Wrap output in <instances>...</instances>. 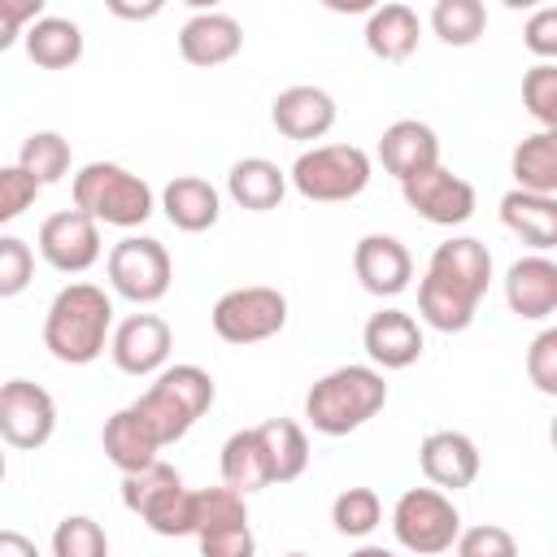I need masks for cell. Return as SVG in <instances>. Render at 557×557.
<instances>
[{
  "label": "cell",
  "instance_id": "cell-1",
  "mask_svg": "<svg viewBox=\"0 0 557 557\" xmlns=\"http://www.w3.org/2000/svg\"><path fill=\"white\" fill-rule=\"evenodd\" d=\"M492 283V252L483 239L474 235H453L444 239L431 261H426V274L418 283V313L426 326L453 335V331H466L474 322V309L483 300Z\"/></svg>",
  "mask_w": 557,
  "mask_h": 557
},
{
  "label": "cell",
  "instance_id": "cell-2",
  "mask_svg": "<svg viewBox=\"0 0 557 557\" xmlns=\"http://www.w3.org/2000/svg\"><path fill=\"white\" fill-rule=\"evenodd\" d=\"M113 331V300L96 283H70L44 313V348L61 366H91Z\"/></svg>",
  "mask_w": 557,
  "mask_h": 557
},
{
  "label": "cell",
  "instance_id": "cell-3",
  "mask_svg": "<svg viewBox=\"0 0 557 557\" xmlns=\"http://www.w3.org/2000/svg\"><path fill=\"white\" fill-rule=\"evenodd\" d=\"M387 405V383L370 366H339L322 374L305 396V418L322 435H348Z\"/></svg>",
  "mask_w": 557,
  "mask_h": 557
},
{
  "label": "cell",
  "instance_id": "cell-4",
  "mask_svg": "<svg viewBox=\"0 0 557 557\" xmlns=\"http://www.w3.org/2000/svg\"><path fill=\"white\" fill-rule=\"evenodd\" d=\"M213 405V374L200 366H165L152 387L135 400V413L152 426V435L165 444H178Z\"/></svg>",
  "mask_w": 557,
  "mask_h": 557
},
{
  "label": "cell",
  "instance_id": "cell-5",
  "mask_svg": "<svg viewBox=\"0 0 557 557\" xmlns=\"http://www.w3.org/2000/svg\"><path fill=\"white\" fill-rule=\"evenodd\" d=\"M70 191H74V209L87 213L96 226L104 222V226L131 231V226H144L152 218V187L113 161H87L74 174Z\"/></svg>",
  "mask_w": 557,
  "mask_h": 557
},
{
  "label": "cell",
  "instance_id": "cell-6",
  "mask_svg": "<svg viewBox=\"0 0 557 557\" xmlns=\"http://www.w3.org/2000/svg\"><path fill=\"white\" fill-rule=\"evenodd\" d=\"M122 505L131 513H139L148 522V531L157 535H191V509H196V492L183 487L178 470L165 461H152L139 474H122Z\"/></svg>",
  "mask_w": 557,
  "mask_h": 557
},
{
  "label": "cell",
  "instance_id": "cell-7",
  "mask_svg": "<svg viewBox=\"0 0 557 557\" xmlns=\"http://www.w3.org/2000/svg\"><path fill=\"white\" fill-rule=\"evenodd\" d=\"M287 178L305 200H318V205L352 200L370 183V157L357 144H318L296 157Z\"/></svg>",
  "mask_w": 557,
  "mask_h": 557
},
{
  "label": "cell",
  "instance_id": "cell-8",
  "mask_svg": "<svg viewBox=\"0 0 557 557\" xmlns=\"http://www.w3.org/2000/svg\"><path fill=\"white\" fill-rule=\"evenodd\" d=\"M392 531H396L400 548H409L418 557H435L457 544L461 513L440 487H409L392 509Z\"/></svg>",
  "mask_w": 557,
  "mask_h": 557
},
{
  "label": "cell",
  "instance_id": "cell-9",
  "mask_svg": "<svg viewBox=\"0 0 557 557\" xmlns=\"http://www.w3.org/2000/svg\"><path fill=\"white\" fill-rule=\"evenodd\" d=\"M191 535L200 557H252L257 540L248 527V505L231 487H200L191 509Z\"/></svg>",
  "mask_w": 557,
  "mask_h": 557
},
{
  "label": "cell",
  "instance_id": "cell-10",
  "mask_svg": "<svg viewBox=\"0 0 557 557\" xmlns=\"http://www.w3.org/2000/svg\"><path fill=\"white\" fill-rule=\"evenodd\" d=\"M109 283L117 296L135 300V305H157L165 292H170V278H174V265H170V252L161 239L152 235H126L109 248Z\"/></svg>",
  "mask_w": 557,
  "mask_h": 557
},
{
  "label": "cell",
  "instance_id": "cell-11",
  "mask_svg": "<svg viewBox=\"0 0 557 557\" xmlns=\"http://www.w3.org/2000/svg\"><path fill=\"white\" fill-rule=\"evenodd\" d=\"M209 322H213L218 339H226V344H261L287 326V296L278 287H261V283L235 287V292L218 296Z\"/></svg>",
  "mask_w": 557,
  "mask_h": 557
},
{
  "label": "cell",
  "instance_id": "cell-12",
  "mask_svg": "<svg viewBox=\"0 0 557 557\" xmlns=\"http://www.w3.org/2000/svg\"><path fill=\"white\" fill-rule=\"evenodd\" d=\"M57 431V400L48 396V387L30 383V379H9L0 383V440L35 453L52 440Z\"/></svg>",
  "mask_w": 557,
  "mask_h": 557
},
{
  "label": "cell",
  "instance_id": "cell-13",
  "mask_svg": "<svg viewBox=\"0 0 557 557\" xmlns=\"http://www.w3.org/2000/svg\"><path fill=\"white\" fill-rule=\"evenodd\" d=\"M400 196H405V205L418 218H426L435 226H461L474 213V187L461 174L444 170V165H431V170L405 178L400 183Z\"/></svg>",
  "mask_w": 557,
  "mask_h": 557
},
{
  "label": "cell",
  "instance_id": "cell-14",
  "mask_svg": "<svg viewBox=\"0 0 557 557\" xmlns=\"http://www.w3.org/2000/svg\"><path fill=\"white\" fill-rule=\"evenodd\" d=\"M39 257L61 274H83L100 261V226L78 209L52 213L39 226Z\"/></svg>",
  "mask_w": 557,
  "mask_h": 557
},
{
  "label": "cell",
  "instance_id": "cell-15",
  "mask_svg": "<svg viewBox=\"0 0 557 557\" xmlns=\"http://www.w3.org/2000/svg\"><path fill=\"white\" fill-rule=\"evenodd\" d=\"M174 348V335H170V322L157 318V313H131L113 335H109V352H113V366L122 374H161L165 370V357Z\"/></svg>",
  "mask_w": 557,
  "mask_h": 557
},
{
  "label": "cell",
  "instance_id": "cell-16",
  "mask_svg": "<svg viewBox=\"0 0 557 557\" xmlns=\"http://www.w3.org/2000/svg\"><path fill=\"white\" fill-rule=\"evenodd\" d=\"M352 270L370 296H400L413 278V257L396 235H361L352 248Z\"/></svg>",
  "mask_w": 557,
  "mask_h": 557
},
{
  "label": "cell",
  "instance_id": "cell-17",
  "mask_svg": "<svg viewBox=\"0 0 557 557\" xmlns=\"http://www.w3.org/2000/svg\"><path fill=\"white\" fill-rule=\"evenodd\" d=\"M361 344H366V357L374 366H383V370H405L426 348L422 326L405 309H379V313H370V322L361 331Z\"/></svg>",
  "mask_w": 557,
  "mask_h": 557
},
{
  "label": "cell",
  "instance_id": "cell-18",
  "mask_svg": "<svg viewBox=\"0 0 557 557\" xmlns=\"http://www.w3.org/2000/svg\"><path fill=\"white\" fill-rule=\"evenodd\" d=\"M270 122L287 139H322L335 126V100H331V91H322L313 83H296L274 96Z\"/></svg>",
  "mask_w": 557,
  "mask_h": 557
},
{
  "label": "cell",
  "instance_id": "cell-19",
  "mask_svg": "<svg viewBox=\"0 0 557 557\" xmlns=\"http://www.w3.org/2000/svg\"><path fill=\"white\" fill-rule=\"evenodd\" d=\"M418 461H422V474L448 492L470 487L479 479V448L466 431H431L418 448Z\"/></svg>",
  "mask_w": 557,
  "mask_h": 557
},
{
  "label": "cell",
  "instance_id": "cell-20",
  "mask_svg": "<svg viewBox=\"0 0 557 557\" xmlns=\"http://www.w3.org/2000/svg\"><path fill=\"white\" fill-rule=\"evenodd\" d=\"M379 161H383V170H387L392 178L405 183V178H413V174L440 165V139H435V131H431L426 122L400 117V122H392V126L383 131V139H379Z\"/></svg>",
  "mask_w": 557,
  "mask_h": 557
},
{
  "label": "cell",
  "instance_id": "cell-21",
  "mask_svg": "<svg viewBox=\"0 0 557 557\" xmlns=\"http://www.w3.org/2000/svg\"><path fill=\"white\" fill-rule=\"evenodd\" d=\"M505 300L518 318L540 322L557 309V265L548 257H518L505 270Z\"/></svg>",
  "mask_w": 557,
  "mask_h": 557
},
{
  "label": "cell",
  "instance_id": "cell-22",
  "mask_svg": "<svg viewBox=\"0 0 557 557\" xmlns=\"http://www.w3.org/2000/svg\"><path fill=\"white\" fill-rule=\"evenodd\" d=\"M244 48V30L231 13H196L178 30V52L187 65H222Z\"/></svg>",
  "mask_w": 557,
  "mask_h": 557
},
{
  "label": "cell",
  "instance_id": "cell-23",
  "mask_svg": "<svg viewBox=\"0 0 557 557\" xmlns=\"http://www.w3.org/2000/svg\"><path fill=\"white\" fill-rule=\"evenodd\" d=\"M100 444H104V457L122 470V474H139L157 461L161 453V440L152 435V426L135 413V405L117 409L113 418H104V431H100Z\"/></svg>",
  "mask_w": 557,
  "mask_h": 557
},
{
  "label": "cell",
  "instance_id": "cell-24",
  "mask_svg": "<svg viewBox=\"0 0 557 557\" xmlns=\"http://www.w3.org/2000/svg\"><path fill=\"white\" fill-rule=\"evenodd\" d=\"M161 209L170 218V226L187 231V235H200L218 222L222 213V200H218V187L209 178H196V174H178L165 183L161 191Z\"/></svg>",
  "mask_w": 557,
  "mask_h": 557
},
{
  "label": "cell",
  "instance_id": "cell-25",
  "mask_svg": "<svg viewBox=\"0 0 557 557\" xmlns=\"http://www.w3.org/2000/svg\"><path fill=\"white\" fill-rule=\"evenodd\" d=\"M500 222L522 239L531 244L540 257L557 244V200L553 196H531V191H505L500 196Z\"/></svg>",
  "mask_w": 557,
  "mask_h": 557
},
{
  "label": "cell",
  "instance_id": "cell-26",
  "mask_svg": "<svg viewBox=\"0 0 557 557\" xmlns=\"http://www.w3.org/2000/svg\"><path fill=\"white\" fill-rule=\"evenodd\" d=\"M226 191H231V200H235L239 209H248V213H270V209H278V200H283V191H287V174H283L274 161H265V157H244V161L231 165Z\"/></svg>",
  "mask_w": 557,
  "mask_h": 557
},
{
  "label": "cell",
  "instance_id": "cell-27",
  "mask_svg": "<svg viewBox=\"0 0 557 557\" xmlns=\"http://www.w3.org/2000/svg\"><path fill=\"white\" fill-rule=\"evenodd\" d=\"M22 44H26V57L39 70H70L83 57V30L70 17H52V13L30 22L22 30Z\"/></svg>",
  "mask_w": 557,
  "mask_h": 557
},
{
  "label": "cell",
  "instance_id": "cell-28",
  "mask_svg": "<svg viewBox=\"0 0 557 557\" xmlns=\"http://www.w3.org/2000/svg\"><path fill=\"white\" fill-rule=\"evenodd\" d=\"M270 457H265V444L257 435V426L248 431H235L226 444H222V487L248 496V492H261L270 487Z\"/></svg>",
  "mask_w": 557,
  "mask_h": 557
},
{
  "label": "cell",
  "instance_id": "cell-29",
  "mask_svg": "<svg viewBox=\"0 0 557 557\" xmlns=\"http://www.w3.org/2000/svg\"><path fill=\"white\" fill-rule=\"evenodd\" d=\"M366 48L379 57V61H409L413 48H418V13L409 4H383L370 13L366 22Z\"/></svg>",
  "mask_w": 557,
  "mask_h": 557
},
{
  "label": "cell",
  "instance_id": "cell-30",
  "mask_svg": "<svg viewBox=\"0 0 557 557\" xmlns=\"http://www.w3.org/2000/svg\"><path fill=\"white\" fill-rule=\"evenodd\" d=\"M513 178L518 191L531 196H553L557 191V135L553 131H535L513 148Z\"/></svg>",
  "mask_w": 557,
  "mask_h": 557
},
{
  "label": "cell",
  "instance_id": "cell-31",
  "mask_svg": "<svg viewBox=\"0 0 557 557\" xmlns=\"http://www.w3.org/2000/svg\"><path fill=\"white\" fill-rule=\"evenodd\" d=\"M261 444H265V457H270V479L274 483H292L305 474L309 466V440L305 431L292 422V418H265L257 426Z\"/></svg>",
  "mask_w": 557,
  "mask_h": 557
},
{
  "label": "cell",
  "instance_id": "cell-32",
  "mask_svg": "<svg viewBox=\"0 0 557 557\" xmlns=\"http://www.w3.org/2000/svg\"><path fill=\"white\" fill-rule=\"evenodd\" d=\"M17 170L30 174L39 187L48 183H61L70 174V139L57 135V131H30L22 139V152H17Z\"/></svg>",
  "mask_w": 557,
  "mask_h": 557
},
{
  "label": "cell",
  "instance_id": "cell-33",
  "mask_svg": "<svg viewBox=\"0 0 557 557\" xmlns=\"http://www.w3.org/2000/svg\"><path fill=\"white\" fill-rule=\"evenodd\" d=\"M487 26V9L479 0H435L431 9V30L448 48H470Z\"/></svg>",
  "mask_w": 557,
  "mask_h": 557
},
{
  "label": "cell",
  "instance_id": "cell-34",
  "mask_svg": "<svg viewBox=\"0 0 557 557\" xmlns=\"http://www.w3.org/2000/svg\"><path fill=\"white\" fill-rule=\"evenodd\" d=\"M52 557H109V535L87 513L61 518L52 531Z\"/></svg>",
  "mask_w": 557,
  "mask_h": 557
},
{
  "label": "cell",
  "instance_id": "cell-35",
  "mask_svg": "<svg viewBox=\"0 0 557 557\" xmlns=\"http://www.w3.org/2000/svg\"><path fill=\"white\" fill-rule=\"evenodd\" d=\"M331 522L339 535H370L379 522H383V505L370 487H348L335 496L331 505Z\"/></svg>",
  "mask_w": 557,
  "mask_h": 557
},
{
  "label": "cell",
  "instance_id": "cell-36",
  "mask_svg": "<svg viewBox=\"0 0 557 557\" xmlns=\"http://www.w3.org/2000/svg\"><path fill=\"white\" fill-rule=\"evenodd\" d=\"M522 104L527 113L540 122V131L557 126V65L553 61H535L522 78Z\"/></svg>",
  "mask_w": 557,
  "mask_h": 557
},
{
  "label": "cell",
  "instance_id": "cell-37",
  "mask_svg": "<svg viewBox=\"0 0 557 557\" xmlns=\"http://www.w3.org/2000/svg\"><path fill=\"white\" fill-rule=\"evenodd\" d=\"M35 274V252L17 235H0V300L22 296Z\"/></svg>",
  "mask_w": 557,
  "mask_h": 557
},
{
  "label": "cell",
  "instance_id": "cell-38",
  "mask_svg": "<svg viewBox=\"0 0 557 557\" xmlns=\"http://www.w3.org/2000/svg\"><path fill=\"white\" fill-rule=\"evenodd\" d=\"M457 557H518V544L505 527L483 522V527H470L457 535Z\"/></svg>",
  "mask_w": 557,
  "mask_h": 557
},
{
  "label": "cell",
  "instance_id": "cell-39",
  "mask_svg": "<svg viewBox=\"0 0 557 557\" xmlns=\"http://www.w3.org/2000/svg\"><path fill=\"white\" fill-rule=\"evenodd\" d=\"M39 196V183L30 174H22L17 165H0V226L22 218Z\"/></svg>",
  "mask_w": 557,
  "mask_h": 557
},
{
  "label": "cell",
  "instance_id": "cell-40",
  "mask_svg": "<svg viewBox=\"0 0 557 557\" xmlns=\"http://www.w3.org/2000/svg\"><path fill=\"white\" fill-rule=\"evenodd\" d=\"M527 374L544 396H557V331H540L527 348Z\"/></svg>",
  "mask_w": 557,
  "mask_h": 557
},
{
  "label": "cell",
  "instance_id": "cell-41",
  "mask_svg": "<svg viewBox=\"0 0 557 557\" xmlns=\"http://www.w3.org/2000/svg\"><path fill=\"white\" fill-rule=\"evenodd\" d=\"M522 44H527L540 61H553V57H557V9H553V4H544V9L531 13V22H527V30H522Z\"/></svg>",
  "mask_w": 557,
  "mask_h": 557
},
{
  "label": "cell",
  "instance_id": "cell-42",
  "mask_svg": "<svg viewBox=\"0 0 557 557\" xmlns=\"http://www.w3.org/2000/svg\"><path fill=\"white\" fill-rule=\"evenodd\" d=\"M44 17V0H0V52L13 48V39Z\"/></svg>",
  "mask_w": 557,
  "mask_h": 557
},
{
  "label": "cell",
  "instance_id": "cell-43",
  "mask_svg": "<svg viewBox=\"0 0 557 557\" xmlns=\"http://www.w3.org/2000/svg\"><path fill=\"white\" fill-rule=\"evenodd\" d=\"M0 557H39V548H35V540H26L22 531H0Z\"/></svg>",
  "mask_w": 557,
  "mask_h": 557
},
{
  "label": "cell",
  "instance_id": "cell-44",
  "mask_svg": "<svg viewBox=\"0 0 557 557\" xmlns=\"http://www.w3.org/2000/svg\"><path fill=\"white\" fill-rule=\"evenodd\" d=\"M109 13H117V17H157L161 13V4L152 0V4H122V0H109Z\"/></svg>",
  "mask_w": 557,
  "mask_h": 557
},
{
  "label": "cell",
  "instance_id": "cell-45",
  "mask_svg": "<svg viewBox=\"0 0 557 557\" xmlns=\"http://www.w3.org/2000/svg\"><path fill=\"white\" fill-rule=\"evenodd\" d=\"M348 557H396L392 548H379V544H361L357 553H348Z\"/></svg>",
  "mask_w": 557,
  "mask_h": 557
},
{
  "label": "cell",
  "instance_id": "cell-46",
  "mask_svg": "<svg viewBox=\"0 0 557 557\" xmlns=\"http://www.w3.org/2000/svg\"><path fill=\"white\" fill-rule=\"evenodd\" d=\"M0 483H4V453H0Z\"/></svg>",
  "mask_w": 557,
  "mask_h": 557
},
{
  "label": "cell",
  "instance_id": "cell-47",
  "mask_svg": "<svg viewBox=\"0 0 557 557\" xmlns=\"http://www.w3.org/2000/svg\"><path fill=\"white\" fill-rule=\"evenodd\" d=\"M283 557H309V553H283Z\"/></svg>",
  "mask_w": 557,
  "mask_h": 557
}]
</instances>
